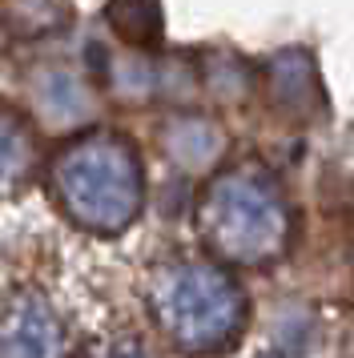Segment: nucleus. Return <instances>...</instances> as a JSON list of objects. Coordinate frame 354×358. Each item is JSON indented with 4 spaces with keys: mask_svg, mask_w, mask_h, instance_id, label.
<instances>
[{
    "mask_svg": "<svg viewBox=\"0 0 354 358\" xmlns=\"http://www.w3.org/2000/svg\"><path fill=\"white\" fill-rule=\"evenodd\" d=\"M165 286L169 290L161 294V322L181 346H206V330H201L197 314H206V322L218 334V342L234 330V322H238V290L218 270L185 266Z\"/></svg>",
    "mask_w": 354,
    "mask_h": 358,
    "instance_id": "obj_1",
    "label": "nucleus"
}]
</instances>
